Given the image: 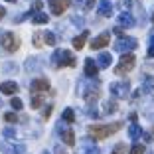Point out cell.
<instances>
[{"instance_id":"ac0fdd59","label":"cell","mask_w":154,"mask_h":154,"mask_svg":"<svg viewBox=\"0 0 154 154\" xmlns=\"http://www.w3.org/2000/svg\"><path fill=\"white\" fill-rule=\"evenodd\" d=\"M87 36H89V32H83L81 36H77L75 40H73V48H75V50H81L83 45H85V42H87Z\"/></svg>"},{"instance_id":"d6a6232c","label":"cell","mask_w":154,"mask_h":154,"mask_svg":"<svg viewBox=\"0 0 154 154\" xmlns=\"http://www.w3.org/2000/svg\"><path fill=\"white\" fill-rule=\"evenodd\" d=\"M4 134L8 136V138H14V128H6V131H4Z\"/></svg>"},{"instance_id":"8d00e7d4","label":"cell","mask_w":154,"mask_h":154,"mask_svg":"<svg viewBox=\"0 0 154 154\" xmlns=\"http://www.w3.org/2000/svg\"><path fill=\"white\" fill-rule=\"evenodd\" d=\"M150 42H152V44H150V45H152V48H154V36H152V38H150Z\"/></svg>"},{"instance_id":"30bf717a","label":"cell","mask_w":154,"mask_h":154,"mask_svg":"<svg viewBox=\"0 0 154 154\" xmlns=\"http://www.w3.org/2000/svg\"><path fill=\"white\" fill-rule=\"evenodd\" d=\"M99 93H101V85H91L85 89V101L87 103H93L95 99H99Z\"/></svg>"},{"instance_id":"2e32d148","label":"cell","mask_w":154,"mask_h":154,"mask_svg":"<svg viewBox=\"0 0 154 154\" xmlns=\"http://www.w3.org/2000/svg\"><path fill=\"white\" fill-rule=\"evenodd\" d=\"M111 61H113L111 54L103 51V54H99V59H97V65H99V69H105V67H109V65H111Z\"/></svg>"},{"instance_id":"74e56055","label":"cell","mask_w":154,"mask_h":154,"mask_svg":"<svg viewBox=\"0 0 154 154\" xmlns=\"http://www.w3.org/2000/svg\"><path fill=\"white\" fill-rule=\"evenodd\" d=\"M6 2H16V0H6Z\"/></svg>"},{"instance_id":"4fadbf2b","label":"cell","mask_w":154,"mask_h":154,"mask_svg":"<svg viewBox=\"0 0 154 154\" xmlns=\"http://www.w3.org/2000/svg\"><path fill=\"white\" fill-rule=\"evenodd\" d=\"M59 134H61V140H63L67 146L75 144V134H73L71 128H59Z\"/></svg>"},{"instance_id":"7c38bea8","label":"cell","mask_w":154,"mask_h":154,"mask_svg":"<svg viewBox=\"0 0 154 154\" xmlns=\"http://www.w3.org/2000/svg\"><path fill=\"white\" fill-rule=\"evenodd\" d=\"M111 14H113V4H111L109 0H99V16L109 18Z\"/></svg>"},{"instance_id":"9a60e30c","label":"cell","mask_w":154,"mask_h":154,"mask_svg":"<svg viewBox=\"0 0 154 154\" xmlns=\"http://www.w3.org/2000/svg\"><path fill=\"white\" fill-rule=\"evenodd\" d=\"M0 91H2L4 95H14V93L18 91V83H14V81H4L2 85H0Z\"/></svg>"},{"instance_id":"ba28073f","label":"cell","mask_w":154,"mask_h":154,"mask_svg":"<svg viewBox=\"0 0 154 154\" xmlns=\"http://www.w3.org/2000/svg\"><path fill=\"white\" fill-rule=\"evenodd\" d=\"M109 44H111V36L109 34H101V36H97L95 40L91 42V50H103Z\"/></svg>"},{"instance_id":"52a82bcc","label":"cell","mask_w":154,"mask_h":154,"mask_svg":"<svg viewBox=\"0 0 154 154\" xmlns=\"http://www.w3.org/2000/svg\"><path fill=\"white\" fill-rule=\"evenodd\" d=\"M69 6H71V0H50V10H51V14H55V16L63 14Z\"/></svg>"},{"instance_id":"ab89813d","label":"cell","mask_w":154,"mask_h":154,"mask_svg":"<svg viewBox=\"0 0 154 154\" xmlns=\"http://www.w3.org/2000/svg\"><path fill=\"white\" fill-rule=\"evenodd\" d=\"M0 105H2V101H0Z\"/></svg>"},{"instance_id":"9c48e42d","label":"cell","mask_w":154,"mask_h":154,"mask_svg":"<svg viewBox=\"0 0 154 154\" xmlns=\"http://www.w3.org/2000/svg\"><path fill=\"white\" fill-rule=\"evenodd\" d=\"M132 26H134L132 14H128V12H121L119 14V28H132Z\"/></svg>"},{"instance_id":"cb8c5ba5","label":"cell","mask_w":154,"mask_h":154,"mask_svg":"<svg viewBox=\"0 0 154 154\" xmlns=\"http://www.w3.org/2000/svg\"><path fill=\"white\" fill-rule=\"evenodd\" d=\"M79 2H81V8L85 10V12H87V10H91L93 6H95V0H79Z\"/></svg>"},{"instance_id":"6da1fadb","label":"cell","mask_w":154,"mask_h":154,"mask_svg":"<svg viewBox=\"0 0 154 154\" xmlns=\"http://www.w3.org/2000/svg\"><path fill=\"white\" fill-rule=\"evenodd\" d=\"M121 127H122V122H113V125H91L87 131H89V134L93 136V138L103 140V138L111 136L113 132H117Z\"/></svg>"},{"instance_id":"e575fe53","label":"cell","mask_w":154,"mask_h":154,"mask_svg":"<svg viewBox=\"0 0 154 154\" xmlns=\"http://www.w3.org/2000/svg\"><path fill=\"white\" fill-rule=\"evenodd\" d=\"M55 154H67V152H65L63 148H55Z\"/></svg>"},{"instance_id":"4dcf8cb0","label":"cell","mask_w":154,"mask_h":154,"mask_svg":"<svg viewBox=\"0 0 154 154\" xmlns=\"http://www.w3.org/2000/svg\"><path fill=\"white\" fill-rule=\"evenodd\" d=\"M144 83H148V89H152V91H154V77H150V75H146V79H144Z\"/></svg>"},{"instance_id":"3957f363","label":"cell","mask_w":154,"mask_h":154,"mask_svg":"<svg viewBox=\"0 0 154 154\" xmlns=\"http://www.w3.org/2000/svg\"><path fill=\"white\" fill-rule=\"evenodd\" d=\"M134 61H136V57H134V54H125L121 57V61L117 63V67H115V73L117 75H127V73H131L132 71V67H134Z\"/></svg>"},{"instance_id":"f1b7e54d","label":"cell","mask_w":154,"mask_h":154,"mask_svg":"<svg viewBox=\"0 0 154 154\" xmlns=\"http://www.w3.org/2000/svg\"><path fill=\"white\" fill-rule=\"evenodd\" d=\"M42 6H44V2H42V0H36V2H34V6H32V8H34V14H36V12H40V10H42Z\"/></svg>"},{"instance_id":"ffe728a7","label":"cell","mask_w":154,"mask_h":154,"mask_svg":"<svg viewBox=\"0 0 154 154\" xmlns=\"http://www.w3.org/2000/svg\"><path fill=\"white\" fill-rule=\"evenodd\" d=\"M55 42H57L55 34H51V32H45V34H44V44H48V45H55Z\"/></svg>"},{"instance_id":"1f68e13d","label":"cell","mask_w":154,"mask_h":154,"mask_svg":"<svg viewBox=\"0 0 154 154\" xmlns=\"http://www.w3.org/2000/svg\"><path fill=\"white\" fill-rule=\"evenodd\" d=\"M50 113H51V107L48 105V107L44 109V119H50Z\"/></svg>"},{"instance_id":"7402d4cb","label":"cell","mask_w":154,"mask_h":154,"mask_svg":"<svg viewBox=\"0 0 154 154\" xmlns=\"http://www.w3.org/2000/svg\"><path fill=\"white\" fill-rule=\"evenodd\" d=\"M42 105H44V97L34 95V97H32V107H34V109H40Z\"/></svg>"},{"instance_id":"836d02e7","label":"cell","mask_w":154,"mask_h":154,"mask_svg":"<svg viewBox=\"0 0 154 154\" xmlns=\"http://www.w3.org/2000/svg\"><path fill=\"white\" fill-rule=\"evenodd\" d=\"M148 57H154V48H152V45L148 48Z\"/></svg>"},{"instance_id":"d590c367","label":"cell","mask_w":154,"mask_h":154,"mask_svg":"<svg viewBox=\"0 0 154 154\" xmlns=\"http://www.w3.org/2000/svg\"><path fill=\"white\" fill-rule=\"evenodd\" d=\"M2 16H4V8H2V6H0V18H2Z\"/></svg>"},{"instance_id":"44dd1931","label":"cell","mask_w":154,"mask_h":154,"mask_svg":"<svg viewBox=\"0 0 154 154\" xmlns=\"http://www.w3.org/2000/svg\"><path fill=\"white\" fill-rule=\"evenodd\" d=\"M103 109H105V113L109 115V113H113V111H117V103H115V101H105Z\"/></svg>"},{"instance_id":"83f0119b","label":"cell","mask_w":154,"mask_h":154,"mask_svg":"<svg viewBox=\"0 0 154 154\" xmlns=\"http://www.w3.org/2000/svg\"><path fill=\"white\" fill-rule=\"evenodd\" d=\"M10 103H12V107H14L16 111H18V109H22V107H24V105H22V101H20V99H12Z\"/></svg>"},{"instance_id":"5b68a950","label":"cell","mask_w":154,"mask_h":154,"mask_svg":"<svg viewBox=\"0 0 154 154\" xmlns=\"http://www.w3.org/2000/svg\"><path fill=\"white\" fill-rule=\"evenodd\" d=\"M2 48L12 54V51H16L20 48V40L12 32H6V34H2Z\"/></svg>"},{"instance_id":"8992f818","label":"cell","mask_w":154,"mask_h":154,"mask_svg":"<svg viewBox=\"0 0 154 154\" xmlns=\"http://www.w3.org/2000/svg\"><path fill=\"white\" fill-rule=\"evenodd\" d=\"M111 93L115 95V99H127L128 93H131V85L128 83H113Z\"/></svg>"},{"instance_id":"60d3db41","label":"cell","mask_w":154,"mask_h":154,"mask_svg":"<svg viewBox=\"0 0 154 154\" xmlns=\"http://www.w3.org/2000/svg\"><path fill=\"white\" fill-rule=\"evenodd\" d=\"M44 154H48V152H44Z\"/></svg>"},{"instance_id":"f35d334b","label":"cell","mask_w":154,"mask_h":154,"mask_svg":"<svg viewBox=\"0 0 154 154\" xmlns=\"http://www.w3.org/2000/svg\"><path fill=\"white\" fill-rule=\"evenodd\" d=\"M152 22H154V16H152Z\"/></svg>"},{"instance_id":"d6986e66","label":"cell","mask_w":154,"mask_h":154,"mask_svg":"<svg viewBox=\"0 0 154 154\" xmlns=\"http://www.w3.org/2000/svg\"><path fill=\"white\" fill-rule=\"evenodd\" d=\"M48 20H50V18H48V14H44V12H36V14H34V20H32V22H34V24H45Z\"/></svg>"},{"instance_id":"7a4b0ae2","label":"cell","mask_w":154,"mask_h":154,"mask_svg":"<svg viewBox=\"0 0 154 154\" xmlns=\"http://www.w3.org/2000/svg\"><path fill=\"white\" fill-rule=\"evenodd\" d=\"M51 61H54L57 67H73V65H75V57H73L69 51H65V50L54 51V55H51Z\"/></svg>"},{"instance_id":"603a6c76","label":"cell","mask_w":154,"mask_h":154,"mask_svg":"<svg viewBox=\"0 0 154 154\" xmlns=\"http://www.w3.org/2000/svg\"><path fill=\"white\" fill-rule=\"evenodd\" d=\"M63 121H67V122H73V121H75L73 109H65V111H63Z\"/></svg>"},{"instance_id":"5bb4252c","label":"cell","mask_w":154,"mask_h":154,"mask_svg":"<svg viewBox=\"0 0 154 154\" xmlns=\"http://www.w3.org/2000/svg\"><path fill=\"white\" fill-rule=\"evenodd\" d=\"M32 91H50V81L48 79H34L32 81Z\"/></svg>"},{"instance_id":"4316f807","label":"cell","mask_w":154,"mask_h":154,"mask_svg":"<svg viewBox=\"0 0 154 154\" xmlns=\"http://www.w3.org/2000/svg\"><path fill=\"white\" fill-rule=\"evenodd\" d=\"M125 152H127V146L125 144H117V148H115L111 154H125Z\"/></svg>"},{"instance_id":"e0dca14e","label":"cell","mask_w":154,"mask_h":154,"mask_svg":"<svg viewBox=\"0 0 154 154\" xmlns=\"http://www.w3.org/2000/svg\"><path fill=\"white\" fill-rule=\"evenodd\" d=\"M128 136H131L132 140H138V138L142 136V128L138 127L136 122H132V125H131V128H128Z\"/></svg>"},{"instance_id":"d4e9b609","label":"cell","mask_w":154,"mask_h":154,"mask_svg":"<svg viewBox=\"0 0 154 154\" xmlns=\"http://www.w3.org/2000/svg\"><path fill=\"white\" fill-rule=\"evenodd\" d=\"M4 121L6 122H18L20 117H18V115H14V113H4Z\"/></svg>"},{"instance_id":"8fae6325","label":"cell","mask_w":154,"mask_h":154,"mask_svg":"<svg viewBox=\"0 0 154 154\" xmlns=\"http://www.w3.org/2000/svg\"><path fill=\"white\" fill-rule=\"evenodd\" d=\"M97 73H99V65H97V61H93L91 57L85 59V75L87 77H95Z\"/></svg>"},{"instance_id":"277c9868","label":"cell","mask_w":154,"mask_h":154,"mask_svg":"<svg viewBox=\"0 0 154 154\" xmlns=\"http://www.w3.org/2000/svg\"><path fill=\"white\" fill-rule=\"evenodd\" d=\"M138 42L134 38H128V36H121L119 42L115 44V51H131V50H136Z\"/></svg>"},{"instance_id":"f546056e","label":"cell","mask_w":154,"mask_h":154,"mask_svg":"<svg viewBox=\"0 0 154 154\" xmlns=\"http://www.w3.org/2000/svg\"><path fill=\"white\" fill-rule=\"evenodd\" d=\"M42 36H44V34H36V38H34V45H38V48H40V45L44 44V40H42Z\"/></svg>"},{"instance_id":"484cf974","label":"cell","mask_w":154,"mask_h":154,"mask_svg":"<svg viewBox=\"0 0 154 154\" xmlns=\"http://www.w3.org/2000/svg\"><path fill=\"white\" fill-rule=\"evenodd\" d=\"M131 154H144V146L142 144H134L131 148Z\"/></svg>"}]
</instances>
